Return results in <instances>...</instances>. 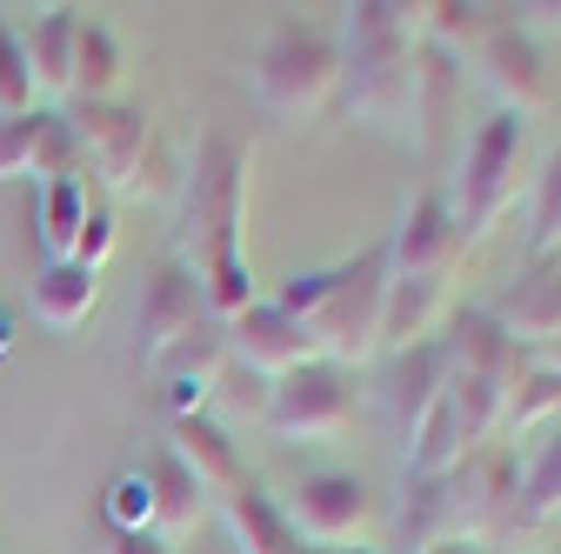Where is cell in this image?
Returning <instances> with one entry per match:
<instances>
[{
	"instance_id": "cell-7",
	"label": "cell",
	"mask_w": 561,
	"mask_h": 554,
	"mask_svg": "<svg viewBox=\"0 0 561 554\" xmlns=\"http://www.w3.org/2000/svg\"><path fill=\"white\" fill-rule=\"evenodd\" d=\"M515 448L508 441H488L468 461H455L442 474V501H448V541H481L488 528L515 521Z\"/></svg>"
},
{
	"instance_id": "cell-11",
	"label": "cell",
	"mask_w": 561,
	"mask_h": 554,
	"mask_svg": "<svg viewBox=\"0 0 561 554\" xmlns=\"http://www.w3.org/2000/svg\"><path fill=\"white\" fill-rule=\"evenodd\" d=\"M194 327H207V301H201L194 267H187V261H161L154 281L140 288V321H134V334H140V361L161 368Z\"/></svg>"
},
{
	"instance_id": "cell-10",
	"label": "cell",
	"mask_w": 561,
	"mask_h": 554,
	"mask_svg": "<svg viewBox=\"0 0 561 554\" xmlns=\"http://www.w3.org/2000/svg\"><path fill=\"white\" fill-rule=\"evenodd\" d=\"M221 334H228V355H234L248 374H261V381H280V374H295V368L321 361L308 321H295L288 308H274V301L241 308L234 321H221Z\"/></svg>"
},
{
	"instance_id": "cell-36",
	"label": "cell",
	"mask_w": 561,
	"mask_h": 554,
	"mask_svg": "<svg viewBox=\"0 0 561 554\" xmlns=\"http://www.w3.org/2000/svg\"><path fill=\"white\" fill-rule=\"evenodd\" d=\"M107 554H174L154 528H134V534H107Z\"/></svg>"
},
{
	"instance_id": "cell-37",
	"label": "cell",
	"mask_w": 561,
	"mask_h": 554,
	"mask_svg": "<svg viewBox=\"0 0 561 554\" xmlns=\"http://www.w3.org/2000/svg\"><path fill=\"white\" fill-rule=\"evenodd\" d=\"M421 554H488L481 541H435V547H421Z\"/></svg>"
},
{
	"instance_id": "cell-34",
	"label": "cell",
	"mask_w": 561,
	"mask_h": 554,
	"mask_svg": "<svg viewBox=\"0 0 561 554\" xmlns=\"http://www.w3.org/2000/svg\"><path fill=\"white\" fill-rule=\"evenodd\" d=\"M114 254V207H88V221H81V234H75V254L67 261H81V267H94L101 274V261Z\"/></svg>"
},
{
	"instance_id": "cell-23",
	"label": "cell",
	"mask_w": 561,
	"mask_h": 554,
	"mask_svg": "<svg viewBox=\"0 0 561 554\" xmlns=\"http://www.w3.org/2000/svg\"><path fill=\"white\" fill-rule=\"evenodd\" d=\"M75 34H81V14L75 8H47L21 47H27V67H34V94H75Z\"/></svg>"
},
{
	"instance_id": "cell-39",
	"label": "cell",
	"mask_w": 561,
	"mask_h": 554,
	"mask_svg": "<svg viewBox=\"0 0 561 554\" xmlns=\"http://www.w3.org/2000/svg\"><path fill=\"white\" fill-rule=\"evenodd\" d=\"M308 554H375V547H308Z\"/></svg>"
},
{
	"instance_id": "cell-1",
	"label": "cell",
	"mask_w": 561,
	"mask_h": 554,
	"mask_svg": "<svg viewBox=\"0 0 561 554\" xmlns=\"http://www.w3.org/2000/svg\"><path fill=\"white\" fill-rule=\"evenodd\" d=\"M414 54H421V21L394 0H355L341 27V81L347 107L368 120H401L414 101Z\"/></svg>"
},
{
	"instance_id": "cell-26",
	"label": "cell",
	"mask_w": 561,
	"mask_h": 554,
	"mask_svg": "<svg viewBox=\"0 0 561 554\" xmlns=\"http://www.w3.org/2000/svg\"><path fill=\"white\" fill-rule=\"evenodd\" d=\"M88 187L81 181H41V194H34V228H41V241H47V254L54 261H67L75 254V234H81V221H88Z\"/></svg>"
},
{
	"instance_id": "cell-6",
	"label": "cell",
	"mask_w": 561,
	"mask_h": 554,
	"mask_svg": "<svg viewBox=\"0 0 561 554\" xmlns=\"http://www.w3.org/2000/svg\"><path fill=\"white\" fill-rule=\"evenodd\" d=\"M334 81H341V47L308 21H280L254 54V94L274 114H314L334 94Z\"/></svg>"
},
{
	"instance_id": "cell-24",
	"label": "cell",
	"mask_w": 561,
	"mask_h": 554,
	"mask_svg": "<svg viewBox=\"0 0 561 554\" xmlns=\"http://www.w3.org/2000/svg\"><path fill=\"white\" fill-rule=\"evenodd\" d=\"M121 74H127V54H121L114 27L81 21V34H75V94L81 101H114Z\"/></svg>"
},
{
	"instance_id": "cell-22",
	"label": "cell",
	"mask_w": 561,
	"mask_h": 554,
	"mask_svg": "<svg viewBox=\"0 0 561 554\" xmlns=\"http://www.w3.org/2000/svg\"><path fill=\"white\" fill-rule=\"evenodd\" d=\"M140 474H148V495H154V534H161V541L201 528V515H207V488L194 481V468H187L174 448H154V461L140 468Z\"/></svg>"
},
{
	"instance_id": "cell-40",
	"label": "cell",
	"mask_w": 561,
	"mask_h": 554,
	"mask_svg": "<svg viewBox=\"0 0 561 554\" xmlns=\"http://www.w3.org/2000/svg\"><path fill=\"white\" fill-rule=\"evenodd\" d=\"M541 361H548V368L561 374V341H554V348H541Z\"/></svg>"
},
{
	"instance_id": "cell-16",
	"label": "cell",
	"mask_w": 561,
	"mask_h": 554,
	"mask_svg": "<svg viewBox=\"0 0 561 554\" xmlns=\"http://www.w3.org/2000/svg\"><path fill=\"white\" fill-rule=\"evenodd\" d=\"M435 341H442V355H448L455 374H481V381H495L502 394H508V381L535 361L528 348H515L508 327L488 314V308H461V314L448 321V334H435Z\"/></svg>"
},
{
	"instance_id": "cell-25",
	"label": "cell",
	"mask_w": 561,
	"mask_h": 554,
	"mask_svg": "<svg viewBox=\"0 0 561 554\" xmlns=\"http://www.w3.org/2000/svg\"><path fill=\"white\" fill-rule=\"evenodd\" d=\"M554 414H561V374H554L548 361H528V368L508 381V394H502V435L515 441V435L554 422Z\"/></svg>"
},
{
	"instance_id": "cell-5",
	"label": "cell",
	"mask_w": 561,
	"mask_h": 554,
	"mask_svg": "<svg viewBox=\"0 0 561 554\" xmlns=\"http://www.w3.org/2000/svg\"><path fill=\"white\" fill-rule=\"evenodd\" d=\"M522 148H528V120L515 114H488L474 127V141L461 148V174H455V228L461 241H481L488 228H495L508 215V200H515V168H522Z\"/></svg>"
},
{
	"instance_id": "cell-14",
	"label": "cell",
	"mask_w": 561,
	"mask_h": 554,
	"mask_svg": "<svg viewBox=\"0 0 561 554\" xmlns=\"http://www.w3.org/2000/svg\"><path fill=\"white\" fill-rule=\"evenodd\" d=\"M368 488H362V474H308L295 501H288V521L308 547H341V541H355L368 528Z\"/></svg>"
},
{
	"instance_id": "cell-19",
	"label": "cell",
	"mask_w": 561,
	"mask_h": 554,
	"mask_svg": "<svg viewBox=\"0 0 561 554\" xmlns=\"http://www.w3.org/2000/svg\"><path fill=\"white\" fill-rule=\"evenodd\" d=\"M448 381V355H442V341H421V348H401L394 368H388V388H381V407H388V422L401 428V441L414 435V422L435 407Z\"/></svg>"
},
{
	"instance_id": "cell-35",
	"label": "cell",
	"mask_w": 561,
	"mask_h": 554,
	"mask_svg": "<svg viewBox=\"0 0 561 554\" xmlns=\"http://www.w3.org/2000/svg\"><path fill=\"white\" fill-rule=\"evenodd\" d=\"M515 27H528L535 41H541V34H561V0H535V8H522Z\"/></svg>"
},
{
	"instance_id": "cell-27",
	"label": "cell",
	"mask_w": 561,
	"mask_h": 554,
	"mask_svg": "<svg viewBox=\"0 0 561 554\" xmlns=\"http://www.w3.org/2000/svg\"><path fill=\"white\" fill-rule=\"evenodd\" d=\"M548 515H561V428L528 454L515 488V521H548Z\"/></svg>"
},
{
	"instance_id": "cell-2",
	"label": "cell",
	"mask_w": 561,
	"mask_h": 554,
	"mask_svg": "<svg viewBox=\"0 0 561 554\" xmlns=\"http://www.w3.org/2000/svg\"><path fill=\"white\" fill-rule=\"evenodd\" d=\"M502 441V388L481 381V374H455L442 381L435 407L414 422V435L401 441V474H448L455 461H468L474 448Z\"/></svg>"
},
{
	"instance_id": "cell-31",
	"label": "cell",
	"mask_w": 561,
	"mask_h": 554,
	"mask_svg": "<svg viewBox=\"0 0 561 554\" xmlns=\"http://www.w3.org/2000/svg\"><path fill=\"white\" fill-rule=\"evenodd\" d=\"M81 168V134L67 114H41V134H34V174L47 181H75Z\"/></svg>"
},
{
	"instance_id": "cell-13",
	"label": "cell",
	"mask_w": 561,
	"mask_h": 554,
	"mask_svg": "<svg viewBox=\"0 0 561 554\" xmlns=\"http://www.w3.org/2000/svg\"><path fill=\"white\" fill-rule=\"evenodd\" d=\"M388 247V274H455L461 261V228H455V207L448 194H414L401 215H394V234L381 241Z\"/></svg>"
},
{
	"instance_id": "cell-30",
	"label": "cell",
	"mask_w": 561,
	"mask_h": 554,
	"mask_svg": "<svg viewBox=\"0 0 561 554\" xmlns=\"http://www.w3.org/2000/svg\"><path fill=\"white\" fill-rule=\"evenodd\" d=\"M14 114H34V67H27L21 27L0 21V120H14Z\"/></svg>"
},
{
	"instance_id": "cell-29",
	"label": "cell",
	"mask_w": 561,
	"mask_h": 554,
	"mask_svg": "<svg viewBox=\"0 0 561 554\" xmlns=\"http://www.w3.org/2000/svg\"><path fill=\"white\" fill-rule=\"evenodd\" d=\"M528 247L535 254H561V148L541 161L535 194H528Z\"/></svg>"
},
{
	"instance_id": "cell-21",
	"label": "cell",
	"mask_w": 561,
	"mask_h": 554,
	"mask_svg": "<svg viewBox=\"0 0 561 554\" xmlns=\"http://www.w3.org/2000/svg\"><path fill=\"white\" fill-rule=\"evenodd\" d=\"M27 301H34V314H41L54 334H75V327L94 314V301H101V274L81 267V261H47V267L34 274Z\"/></svg>"
},
{
	"instance_id": "cell-18",
	"label": "cell",
	"mask_w": 561,
	"mask_h": 554,
	"mask_svg": "<svg viewBox=\"0 0 561 554\" xmlns=\"http://www.w3.org/2000/svg\"><path fill=\"white\" fill-rule=\"evenodd\" d=\"M221 515H228L234 554H308V541L295 534L288 508H280L267 488H254V481H241V488L221 495Z\"/></svg>"
},
{
	"instance_id": "cell-33",
	"label": "cell",
	"mask_w": 561,
	"mask_h": 554,
	"mask_svg": "<svg viewBox=\"0 0 561 554\" xmlns=\"http://www.w3.org/2000/svg\"><path fill=\"white\" fill-rule=\"evenodd\" d=\"M34 134H41V107H34V114H14V120H0V181L34 174Z\"/></svg>"
},
{
	"instance_id": "cell-4",
	"label": "cell",
	"mask_w": 561,
	"mask_h": 554,
	"mask_svg": "<svg viewBox=\"0 0 561 554\" xmlns=\"http://www.w3.org/2000/svg\"><path fill=\"white\" fill-rule=\"evenodd\" d=\"M381 301H388V247L375 241L368 254L328 267V295L321 308L308 314V334H314V355L347 368V361H368L381 348Z\"/></svg>"
},
{
	"instance_id": "cell-20",
	"label": "cell",
	"mask_w": 561,
	"mask_h": 554,
	"mask_svg": "<svg viewBox=\"0 0 561 554\" xmlns=\"http://www.w3.org/2000/svg\"><path fill=\"white\" fill-rule=\"evenodd\" d=\"M168 448L194 468V481H201L207 495L241 488V454H234V441H228L221 422H207V414H174V422H168Z\"/></svg>"
},
{
	"instance_id": "cell-15",
	"label": "cell",
	"mask_w": 561,
	"mask_h": 554,
	"mask_svg": "<svg viewBox=\"0 0 561 554\" xmlns=\"http://www.w3.org/2000/svg\"><path fill=\"white\" fill-rule=\"evenodd\" d=\"M515 348H554L561 341V254H528V267L515 274V288L488 308Z\"/></svg>"
},
{
	"instance_id": "cell-17",
	"label": "cell",
	"mask_w": 561,
	"mask_h": 554,
	"mask_svg": "<svg viewBox=\"0 0 561 554\" xmlns=\"http://www.w3.org/2000/svg\"><path fill=\"white\" fill-rule=\"evenodd\" d=\"M448 314V274H388L381 301V348H421L435 341V321Z\"/></svg>"
},
{
	"instance_id": "cell-9",
	"label": "cell",
	"mask_w": 561,
	"mask_h": 554,
	"mask_svg": "<svg viewBox=\"0 0 561 554\" xmlns=\"http://www.w3.org/2000/svg\"><path fill=\"white\" fill-rule=\"evenodd\" d=\"M81 134V154L94 161V174L121 194H140V168H148V107H127V101H81V114H67Z\"/></svg>"
},
{
	"instance_id": "cell-32",
	"label": "cell",
	"mask_w": 561,
	"mask_h": 554,
	"mask_svg": "<svg viewBox=\"0 0 561 554\" xmlns=\"http://www.w3.org/2000/svg\"><path fill=\"white\" fill-rule=\"evenodd\" d=\"M101 515H107V534H134V528H154V495H148V474H114L107 481V501H101Z\"/></svg>"
},
{
	"instance_id": "cell-28",
	"label": "cell",
	"mask_w": 561,
	"mask_h": 554,
	"mask_svg": "<svg viewBox=\"0 0 561 554\" xmlns=\"http://www.w3.org/2000/svg\"><path fill=\"white\" fill-rule=\"evenodd\" d=\"M414 21H421V47H442V54H455V47H474L488 27V8H474V0H428V8H414Z\"/></svg>"
},
{
	"instance_id": "cell-12",
	"label": "cell",
	"mask_w": 561,
	"mask_h": 554,
	"mask_svg": "<svg viewBox=\"0 0 561 554\" xmlns=\"http://www.w3.org/2000/svg\"><path fill=\"white\" fill-rule=\"evenodd\" d=\"M474 60H481V81H488V94L502 101V114H515V120H528V114H541L548 107V67H541V41L528 34V27H488L481 41H474Z\"/></svg>"
},
{
	"instance_id": "cell-8",
	"label": "cell",
	"mask_w": 561,
	"mask_h": 554,
	"mask_svg": "<svg viewBox=\"0 0 561 554\" xmlns=\"http://www.w3.org/2000/svg\"><path fill=\"white\" fill-rule=\"evenodd\" d=\"M347 414H355V381L334 361H308L295 374L267 381V414L261 422L280 435V441H321V435H341Z\"/></svg>"
},
{
	"instance_id": "cell-3",
	"label": "cell",
	"mask_w": 561,
	"mask_h": 554,
	"mask_svg": "<svg viewBox=\"0 0 561 554\" xmlns=\"http://www.w3.org/2000/svg\"><path fill=\"white\" fill-rule=\"evenodd\" d=\"M241 215H248V154L234 134H201L194 148V174H187V200H181V228H187V247L201 261L215 254H241Z\"/></svg>"
},
{
	"instance_id": "cell-38",
	"label": "cell",
	"mask_w": 561,
	"mask_h": 554,
	"mask_svg": "<svg viewBox=\"0 0 561 554\" xmlns=\"http://www.w3.org/2000/svg\"><path fill=\"white\" fill-rule=\"evenodd\" d=\"M8 348H14V321H8V314H0V355H8Z\"/></svg>"
}]
</instances>
